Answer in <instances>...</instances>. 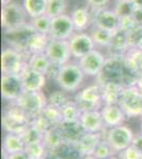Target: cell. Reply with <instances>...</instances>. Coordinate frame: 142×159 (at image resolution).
Masks as SVG:
<instances>
[{
  "instance_id": "obj_1",
  "label": "cell",
  "mask_w": 142,
  "mask_h": 159,
  "mask_svg": "<svg viewBox=\"0 0 142 159\" xmlns=\"http://www.w3.org/2000/svg\"><path fill=\"white\" fill-rule=\"evenodd\" d=\"M99 83L113 82L123 87L136 86L139 74L133 70L124 57H109L99 76Z\"/></svg>"
},
{
  "instance_id": "obj_2",
  "label": "cell",
  "mask_w": 142,
  "mask_h": 159,
  "mask_svg": "<svg viewBox=\"0 0 142 159\" xmlns=\"http://www.w3.org/2000/svg\"><path fill=\"white\" fill-rule=\"evenodd\" d=\"M74 102L77 104L82 112L90 110H101L103 105V87L101 83L85 87L76 93Z\"/></svg>"
},
{
  "instance_id": "obj_3",
  "label": "cell",
  "mask_w": 142,
  "mask_h": 159,
  "mask_svg": "<svg viewBox=\"0 0 142 159\" xmlns=\"http://www.w3.org/2000/svg\"><path fill=\"white\" fill-rule=\"evenodd\" d=\"M28 14L24 7L16 2L2 7L1 10V25L4 32H10L25 27L29 24L27 20Z\"/></svg>"
},
{
  "instance_id": "obj_4",
  "label": "cell",
  "mask_w": 142,
  "mask_h": 159,
  "mask_svg": "<svg viewBox=\"0 0 142 159\" xmlns=\"http://www.w3.org/2000/svg\"><path fill=\"white\" fill-rule=\"evenodd\" d=\"M85 74L79 64L68 63L61 66L55 81L64 91L73 92L81 86Z\"/></svg>"
},
{
  "instance_id": "obj_5",
  "label": "cell",
  "mask_w": 142,
  "mask_h": 159,
  "mask_svg": "<svg viewBox=\"0 0 142 159\" xmlns=\"http://www.w3.org/2000/svg\"><path fill=\"white\" fill-rule=\"evenodd\" d=\"M28 68V57L19 50L7 47L1 53L2 74H21Z\"/></svg>"
},
{
  "instance_id": "obj_6",
  "label": "cell",
  "mask_w": 142,
  "mask_h": 159,
  "mask_svg": "<svg viewBox=\"0 0 142 159\" xmlns=\"http://www.w3.org/2000/svg\"><path fill=\"white\" fill-rule=\"evenodd\" d=\"M118 104L126 117L142 116V93L137 86L124 87Z\"/></svg>"
},
{
  "instance_id": "obj_7",
  "label": "cell",
  "mask_w": 142,
  "mask_h": 159,
  "mask_svg": "<svg viewBox=\"0 0 142 159\" xmlns=\"http://www.w3.org/2000/svg\"><path fill=\"white\" fill-rule=\"evenodd\" d=\"M15 103L21 107L31 118H34L43 111L48 102L42 91H25Z\"/></svg>"
},
{
  "instance_id": "obj_8",
  "label": "cell",
  "mask_w": 142,
  "mask_h": 159,
  "mask_svg": "<svg viewBox=\"0 0 142 159\" xmlns=\"http://www.w3.org/2000/svg\"><path fill=\"white\" fill-rule=\"evenodd\" d=\"M121 17L115 10L110 9H97L92 12V27L99 28L116 33L120 30Z\"/></svg>"
},
{
  "instance_id": "obj_9",
  "label": "cell",
  "mask_w": 142,
  "mask_h": 159,
  "mask_svg": "<svg viewBox=\"0 0 142 159\" xmlns=\"http://www.w3.org/2000/svg\"><path fill=\"white\" fill-rule=\"evenodd\" d=\"M45 53L51 63L57 66H64L68 64L72 56L69 40L53 39V38H50Z\"/></svg>"
},
{
  "instance_id": "obj_10",
  "label": "cell",
  "mask_w": 142,
  "mask_h": 159,
  "mask_svg": "<svg viewBox=\"0 0 142 159\" xmlns=\"http://www.w3.org/2000/svg\"><path fill=\"white\" fill-rule=\"evenodd\" d=\"M133 130L125 125L112 127L106 135V140L108 141L115 152H122L125 148L131 145L134 139Z\"/></svg>"
},
{
  "instance_id": "obj_11",
  "label": "cell",
  "mask_w": 142,
  "mask_h": 159,
  "mask_svg": "<svg viewBox=\"0 0 142 159\" xmlns=\"http://www.w3.org/2000/svg\"><path fill=\"white\" fill-rule=\"evenodd\" d=\"M74 33H76V29L70 15L63 14L61 16L54 17L51 20V29L49 33L50 38L69 40L73 36Z\"/></svg>"
},
{
  "instance_id": "obj_12",
  "label": "cell",
  "mask_w": 142,
  "mask_h": 159,
  "mask_svg": "<svg viewBox=\"0 0 142 159\" xmlns=\"http://www.w3.org/2000/svg\"><path fill=\"white\" fill-rule=\"evenodd\" d=\"M25 92L19 74H2L1 96L4 100L15 102Z\"/></svg>"
},
{
  "instance_id": "obj_13",
  "label": "cell",
  "mask_w": 142,
  "mask_h": 159,
  "mask_svg": "<svg viewBox=\"0 0 142 159\" xmlns=\"http://www.w3.org/2000/svg\"><path fill=\"white\" fill-rule=\"evenodd\" d=\"M69 45L72 56L77 60L95 50V43L87 32L74 33L73 36L69 39Z\"/></svg>"
},
{
  "instance_id": "obj_14",
  "label": "cell",
  "mask_w": 142,
  "mask_h": 159,
  "mask_svg": "<svg viewBox=\"0 0 142 159\" xmlns=\"http://www.w3.org/2000/svg\"><path fill=\"white\" fill-rule=\"evenodd\" d=\"M106 63V57L99 50H94L79 60V65L85 75L99 76Z\"/></svg>"
},
{
  "instance_id": "obj_15",
  "label": "cell",
  "mask_w": 142,
  "mask_h": 159,
  "mask_svg": "<svg viewBox=\"0 0 142 159\" xmlns=\"http://www.w3.org/2000/svg\"><path fill=\"white\" fill-rule=\"evenodd\" d=\"M25 91H42L46 85V74L35 71L28 67L20 74Z\"/></svg>"
},
{
  "instance_id": "obj_16",
  "label": "cell",
  "mask_w": 142,
  "mask_h": 159,
  "mask_svg": "<svg viewBox=\"0 0 142 159\" xmlns=\"http://www.w3.org/2000/svg\"><path fill=\"white\" fill-rule=\"evenodd\" d=\"M80 122L86 133H101L105 127L101 110H90L82 112Z\"/></svg>"
},
{
  "instance_id": "obj_17",
  "label": "cell",
  "mask_w": 142,
  "mask_h": 159,
  "mask_svg": "<svg viewBox=\"0 0 142 159\" xmlns=\"http://www.w3.org/2000/svg\"><path fill=\"white\" fill-rule=\"evenodd\" d=\"M101 114H102L103 120H104L105 126L110 127V129L122 125L126 117V115L122 108L119 106V104L103 105V107L101 108Z\"/></svg>"
},
{
  "instance_id": "obj_18",
  "label": "cell",
  "mask_w": 142,
  "mask_h": 159,
  "mask_svg": "<svg viewBox=\"0 0 142 159\" xmlns=\"http://www.w3.org/2000/svg\"><path fill=\"white\" fill-rule=\"evenodd\" d=\"M57 127L63 135L64 140L69 142L77 143L79 140L86 134V130L84 129L80 121H63Z\"/></svg>"
},
{
  "instance_id": "obj_19",
  "label": "cell",
  "mask_w": 142,
  "mask_h": 159,
  "mask_svg": "<svg viewBox=\"0 0 142 159\" xmlns=\"http://www.w3.org/2000/svg\"><path fill=\"white\" fill-rule=\"evenodd\" d=\"M49 42H50V36L47 34L35 32L33 33L28 39V43L25 45V54L28 58L32 54H37V53H45Z\"/></svg>"
},
{
  "instance_id": "obj_20",
  "label": "cell",
  "mask_w": 142,
  "mask_h": 159,
  "mask_svg": "<svg viewBox=\"0 0 142 159\" xmlns=\"http://www.w3.org/2000/svg\"><path fill=\"white\" fill-rule=\"evenodd\" d=\"M109 51V57H124L128 50L131 49L127 40V34L122 30H119L115 33L112 42L107 48Z\"/></svg>"
},
{
  "instance_id": "obj_21",
  "label": "cell",
  "mask_w": 142,
  "mask_h": 159,
  "mask_svg": "<svg viewBox=\"0 0 142 159\" xmlns=\"http://www.w3.org/2000/svg\"><path fill=\"white\" fill-rule=\"evenodd\" d=\"M70 17L76 32H85L92 24V15L88 7H76L71 12Z\"/></svg>"
},
{
  "instance_id": "obj_22",
  "label": "cell",
  "mask_w": 142,
  "mask_h": 159,
  "mask_svg": "<svg viewBox=\"0 0 142 159\" xmlns=\"http://www.w3.org/2000/svg\"><path fill=\"white\" fill-rule=\"evenodd\" d=\"M49 153L53 154L59 159H82L84 157L77 147V143L69 142V141H64L62 144H59L57 148Z\"/></svg>"
},
{
  "instance_id": "obj_23",
  "label": "cell",
  "mask_w": 142,
  "mask_h": 159,
  "mask_svg": "<svg viewBox=\"0 0 142 159\" xmlns=\"http://www.w3.org/2000/svg\"><path fill=\"white\" fill-rule=\"evenodd\" d=\"M103 140L101 133H86L77 142V147L83 156H94L95 148Z\"/></svg>"
},
{
  "instance_id": "obj_24",
  "label": "cell",
  "mask_w": 142,
  "mask_h": 159,
  "mask_svg": "<svg viewBox=\"0 0 142 159\" xmlns=\"http://www.w3.org/2000/svg\"><path fill=\"white\" fill-rule=\"evenodd\" d=\"M101 84L103 87V103L104 105L118 104L124 87L120 84L113 83V82H104Z\"/></svg>"
},
{
  "instance_id": "obj_25",
  "label": "cell",
  "mask_w": 142,
  "mask_h": 159,
  "mask_svg": "<svg viewBox=\"0 0 142 159\" xmlns=\"http://www.w3.org/2000/svg\"><path fill=\"white\" fill-rule=\"evenodd\" d=\"M25 148V143L22 140L21 136L17 134H7L3 138L2 142V151L3 153L14 154L18 152H24Z\"/></svg>"
},
{
  "instance_id": "obj_26",
  "label": "cell",
  "mask_w": 142,
  "mask_h": 159,
  "mask_svg": "<svg viewBox=\"0 0 142 159\" xmlns=\"http://www.w3.org/2000/svg\"><path fill=\"white\" fill-rule=\"evenodd\" d=\"M51 66H52V63L46 55V53L32 54L28 58V67L40 73L46 74V75L48 74Z\"/></svg>"
},
{
  "instance_id": "obj_27",
  "label": "cell",
  "mask_w": 142,
  "mask_h": 159,
  "mask_svg": "<svg viewBox=\"0 0 142 159\" xmlns=\"http://www.w3.org/2000/svg\"><path fill=\"white\" fill-rule=\"evenodd\" d=\"M48 0H24L22 7L31 18H36L46 14Z\"/></svg>"
},
{
  "instance_id": "obj_28",
  "label": "cell",
  "mask_w": 142,
  "mask_h": 159,
  "mask_svg": "<svg viewBox=\"0 0 142 159\" xmlns=\"http://www.w3.org/2000/svg\"><path fill=\"white\" fill-rule=\"evenodd\" d=\"M90 36H91L92 40L94 42L95 46L103 48H108L110 46V43L112 42V38L115 33L109 32V31L99 29V28L92 27L91 31H90Z\"/></svg>"
},
{
  "instance_id": "obj_29",
  "label": "cell",
  "mask_w": 142,
  "mask_h": 159,
  "mask_svg": "<svg viewBox=\"0 0 142 159\" xmlns=\"http://www.w3.org/2000/svg\"><path fill=\"white\" fill-rule=\"evenodd\" d=\"M64 137L62 135L61 130L57 126L52 127L49 130L44 134V139L43 143L46 145V148H48L49 152H51L52 150H54L55 148H57L59 144L64 142Z\"/></svg>"
},
{
  "instance_id": "obj_30",
  "label": "cell",
  "mask_w": 142,
  "mask_h": 159,
  "mask_svg": "<svg viewBox=\"0 0 142 159\" xmlns=\"http://www.w3.org/2000/svg\"><path fill=\"white\" fill-rule=\"evenodd\" d=\"M2 127L7 132V134H17L21 135L25 132V129L29 126L30 124H25L14 118L10 117L9 115L4 114L2 115Z\"/></svg>"
},
{
  "instance_id": "obj_31",
  "label": "cell",
  "mask_w": 142,
  "mask_h": 159,
  "mask_svg": "<svg viewBox=\"0 0 142 159\" xmlns=\"http://www.w3.org/2000/svg\"><path fill=\"white\" fill-rule=\"evenodd\" d=\"M125 60L130 67L140 75L142 73V50L137 49V48H131L126 53Z\"/></svg>"
},
{
  "instance_id": "obj_32",
  "label": "cell",
  "mask_w": 142,
  "mask_h": 159,
  "mask_svg": "<svg viewBox=\"0 0 142 159\" xmlns=\"http://www.w3.org/2000/svg\"><path fill=\"white\" fill-rule=\"evenodd\" d=\"M25 153L29 159H45L49 151L43 142H35L25 145Z\"/></svg>"
},
{
  "instance_id": "obj_33",
  "label": "cell",
  "mask_w": 142,
  "mask_h": 159,
  "mask_svg": "<svg viewBox=\"0 0 142 159\" xmlns=\"http://www.w3.org/2000/svg\"><path fill=\"white\" fill-rule=\"evenodd\" d=\"M51 20L52 18L49 17L47 14H45L39 17H36V18H31L29 20V24L32 25V28L36 32L49 35L51 29Z\"/></svg>"
},
{
  "instance_id": "obj_34",
  "label": "cell",
  "mask_w": 142,
  "mask_h": 159,
  "mask_svg": "<svg viewBox=\"0 0 142 159\" xmlns=\"http://www.w3.org/2000/svg\"><path fill=\"white\" fill-rule=\"evenodd\" d=\"M67 6H68L67 0H48L46 14L51 18L61 16L66 14Z\"/></svg>"
},
{
  "instance_id": "obj_35",
  "label": "cell",
  "mask_w": 142,
  "mask_h": 159,
  "mask_svg": "<svg viewBox=\"0 0 142 159\" xmlns=\"http://www.w3.org/2000/svg\"><path fill=\"white\" fill-rule=\"evenodd\" d=\"M61 111L63 115V121H80L82 116V110L74 101L67 104Z\"/></svg>"
},
{
  "instance_id": "obj_36",
  "label": "cell",
  "mask_w": 142,
  "mask_h": 159,
  "mask_svg": "<svg viewBox=\"0 0 142 159\" xmlns=\"http://www.w3.org/2000/svg\"><path fill=\"white\" fill-rule=\"evenodd\" d=\"M20 136H21L22 140L25 141V145L35 142H43L44 139V133L31 124L25 129V130Z\"/></svg>"
},
{
  "instance_id": "obj_37",
  "label": "cell",
  "mask_w": 142,
  "mask_h": 159,
  "mask_svg": "<svg viewBox=\"0 0 142 159\" xmlns=\"http://www.w3.org/2000/svg\"><path fill=\"white\" fill-rule=\"evenodd\" d=\"M71 100L66 93V91H54L49 96L48 104L52 105V106L56 107L58 109H63L68 103H70Z\"/></svg>"
},
{
  "instance_id": "obj_38",
  "label": "cell",
  "mask_w": 142,
  "mask_h": 159,
  "mask_svg": "<svg viewBox=\"0 0 142 159\" xmlns=\"http://www.w3.org/2000/svg\"><path fill=\"white\" fill-rule=\"evenodd\" d=\"M42 114L49 120V122L53 125V126H58L62 122H63V115H62L61 109L56 108L50 104H47L46 107L44 108Z\"/></svg>"
},
{
  "instance_id": "obj_39",
  "label": "cell",
  "mask_w": 142,
  "mask_h": 159,
  "mask_svg": "<svg viewBox=\"0 0 142 159\" xmlns=\"http://www.w3.org/2000/svg\"><path fill=\"white\" fill-rule=\"evenodd\" d=\"M113 152L115 151L112 148V145L108 143V141L106 139H103L95 148L94 157L95 159H108L113 156Z\"/></svg>"
},
{
  "instance_id": "obj_40",
  "label": "cell",
  "mask_w": 142,
  "mask_h": 159,
  "mask_svg": "<svg viewBox=\"0 0 142 159\" xmlns=\"http://www.w3.org/2000/svg\"><path fill=\"white\" fill-rule=\"evenodd\" d=\"M115 12L117 13L120 17L127 16V15H133L135 12V7L131 2V0H117Z\"/></svg>"
},
{
  "instance_id": "obj_41",
  "label": "cell",
  "mask_w": 142,
  "mask_h": 159,
  "mask_svg": "<svg viewBox=\"0 0 142 159\" xmlns=\"http://www.w3.org/2000/svg\"><path fill=\"white\" fill-rule=\"evenodd\" d=\"M126 34H127V40L130 47L138 48V46L142 42V25H137L135 29L127 32Z\"/></svg>"
},
{
  "instance_id": "obj_42",
  "label": "cell",
  "mask_w": 142,
  "mask_h": 159,
  "mask_svg": "<svg viewBox=\"0 0 142 159\" xmlns=\"http://www.w3.org/2000/svg\"><path fill=\"white\" fill-rule=\"evenodd\" d=\"M138 25L136 20V17L133 15H127V16L121 17V25H120V30L124 31V32H130L133 29H135Z\"/></svg>"
},
{
  "instance_id": "obj_43",
  "label": "cell",
  "mask_w": 142,
  "mask_h": 159,
  "mask_svg": "<svg viewBox=\"0 0 142 159\" xmlns=\"http://www.w3.org/2000/svg\"><path fill=\"white\" fill-rule=\"evenodd\" d=\"M120 159H142V152L135 148L134 145H130L124 151L120 152Z\"/></svg>"
},
{
  "instance_id": "obj_44",
  "label": "cell",
  "mask_w": 142,
  "mask_h": 159,
  "mask_svg": "<svg viewBox=\"0 0 142 159\" xmlns=\"http://www.w3.org/2000/svg\"><path fill=\"white\" fill-rule=\"evenodd\" d=\"M86 1L90 7H92L94 10H97L103 9L107 4L108 0H86Z\"/></svg>"
},
{
  "instance_id": "obj_45",
  "label": "cell",
  "mask_w": 142,
  "mask_h": 159,
  "mask_svg": "<svg viewBox=\"0 0 142 159\" xmlns=\"http://www.w3.org/2000/svg\"><path fill=\"white\" fill-rule=\"evenodd\" d=\"M3 159H29L27 156V154L24 152H18V153H14V154H7L3 153Z\"/></svg>"
},
{
  "instance_id": "obj_46",
  "label": "cell",
  "mask_w": 142,
  "mask_h": 159,
  "mask_svg": "<svg viewBox=\"0 0 142 159\" xmlns=\"http://www.w3.org/2000/svg\"><path fill=\"white\" fill-rule=\"evenodd\" d=\"M131 145H134V147L138 148L140 152H142V135L135 136L134 139H133V143H131Z\"/></svg>"
},
{
  "instance_id": "obj_47",
  "label": "cell",
  "mask_w": 142,
  "mask_h": 159,
  "mask_svg": "<svg viewBox=\"0 0 142 159\" xmlns=\"http://www.w3.org/2000/svg\"><path fill=\"white\" fill-rule=\"evenodd\" d=\"M134 16L136 17V20H137V22H138V25H142V9H135Z\"/></svg>"
},
{
  "instance_id": "obj_48",
  "label": "cell",
  "mask_w": 142,
  "mask_h": 159,
  "mask_svg": "<svg viewBox=\"0 0 142 159\" xmlns=\"http://www.w3.org/2000/svg\"><path fill=\"white\" fill-rule=\"evenodd\" d=\"M135 9H142V0H131Z\"/></svg>"
},
{
  "instance_id": "obj_49",
  "label": "cell",
  "mask_w": 142,
  "mask_h": 159,
  "mask_svg": "<svg viewBox=\"0 0 142 159\" xmlns=\"http://www.w3.org/2000/svg\"><path fill=\"white\" fill-rule=\"evenodd\" d=\"M137 87H138V89L140 90V92L142 93V73L139 75V78H138V82H137Z\"/></svg>"
},
{
  "instance_id": "obj_50",
  "label": "cell",
  "mask_w": 142,
  "mask_h": 159,
  "mask_svg": "<svg viewBox=\"0 0 142 159\" xmlns=\"http://www.w3.org/2000/svg\"><path fill=\"white\" fill-rule=\"evenodd\" d=\"M45 159H59V158H57L56 156H54L53 154H51V153H49L47 156H46V158Z\"/></svg>"
},
{
  "instance_id": "obj_51",
  "label": "cell",
  "mask_w": 142,
  "mask_h": 159,
  "mask_svg": "<svg viewBox=\"0 0 142 159\" xmlns=\"http://www.w3.org/2000/svg\"><path fill=\"white\" fill-rule=\"evenodd\" d=\"M12 0H1V3H2V7H4V6H7V4H10V3H12Z\"/></svg>"
},
{
  "instance_id": "obj_52",
  "label": "cell",
  "mask_w": 142,
  "mask_h": 159,
  "mask_svg": "<svg viewBox=\"0 0 142 159\" xmlns=\"http://www.w3.org/2000/svg\"><path fill=\"white\" fill-rule=\"evenodd\" d=\"M108 159H120V158H117V157H113V156H112V157H110V158H108Z\"/></svg>"
},
{
  "instance_id": "obj_53",
  "label": "cell",
  "mask_w": 142,
  "mask_h": 159,
  "mask_svg": "<svg viewBox=\"0 0 142 159\" xmlns=\"http://www.w3.org/2000/svg\"><path fill=\"white\" fill-rule=\"evenodd\" d=\"M141 133H142V122H141Z\"/></svg>"
}]
</instances>
